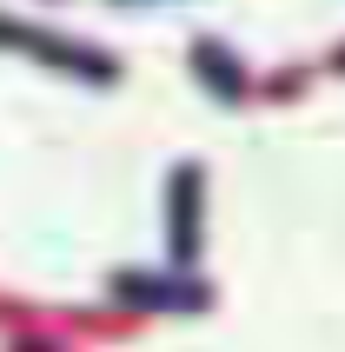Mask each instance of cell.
<instances>
[{"label":"cell","mask_w":345,"mask_h":352,"mask_svg":"<svg viewBox=\"0 0 345 352\" xmlns=\"http://www.w3.org/2000/svg\"><path fill=\"white\" fill-rule=\"evenodd\" d=\"M192 67H206V74L219 80V87H212L219 100H239V94H246V74H239V67H232L219 47H192Z\"/></svg>","instance_id":"3957f363"},{"label":"cell","mask_w":345,"mask_h":352,"mask_svg":"<svg viewBox=\"0 0 345 352\" xmlns=\"http://www.w3.org/2000/svg\"><path fill=\"white\" fill-rule=\"evenodd\" d=\"M0 47H27V54L54 60V67H67V74H80V80H120V60L113 54H100V47H74V40H54L47 27L0 20Z\"/></svg>","instance_id":"6da1fadb"},{"label":"cell","mask_w":345,"mask_h":352,"mask_svg":"<svg viewBox=\"0 0 345 352\" xmlns=\"http://www.w3.org/2000/svg\"><path fill=\"white\" fill-rule=\"evenodd\" d=\"M192 186H199V173L179 166L172 173V253L179 259H192Z\"/></svg>","instance_id":"7a4b0ae2"}]
</instances>
